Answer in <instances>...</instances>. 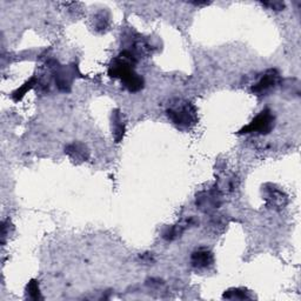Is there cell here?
Returning a JSON list of instances; mask_svg holds the SVG:
<instances>
[{
    "label": "cell",
    "mask_w": 301,
    "mask_h": 301,
    "mask_svg": "<svg viewBox=\"0 0 301 301\" xmlns=\"http://www.w3.org/2000/svg\"><path fill=\"white\" fill-rule=\"evenodd\" d=\"M167 117L180 130H189L198 122V111L196 106L183 99L171 101L167 109Z\"/></svg>",
    "instance_id": "6da1fadb"
},
{
    "label": "cell",
    "mask_w": 301,
    "mask_h": 301,
    "mask_svg": "<svg viewBox=\"0 0 301 301\" xmlns=\"http://www.w3.org/2000/svg\"><path fill=\"white\" fill-rule=\"evenodd\" d=\"M274 114L269 109L262 110L249 125L242 127L239 134H269L274 127Z\"/></svg>",
    "instance_id": "7a4b0ae2"
},
{
    "label": "cell",
    "mask_w": 301,
    "mask_h": 301,
    "mask_svg": "<svg viewBox=\"0 0 301 301\" xmlns=\"http://www.w3.org/2000/svg\"><path fill=\"white\" fill-rule=\"evenodd\" d=\"M135 56L132 52L125 51L122 52L120 56L115 58L110 64L109 74L111 78H119V79L123 80L126 77H129L131 73L134 71L135 65Z\"/></svg>",
    "instance_id": "3957f363"
},
{
    "label": "cell",
    "mask_w": 301,
    "mask_h": 301,
    "mask_svg": "<svg viewBox=\"0 0 301 301\" xmlns=\"http://www.w3.org/2000/svg\"><path fill=\"white\" fill-rule=\"evenodd\" d=\"M279 82H280L279 73L275 71V69H270V71H267L263 74L261 79L253 86L252 91L253 93L258 94V96H266V94L271 92L272 90L277 87Z\"/></svg>",
    "instance_id": "277c9868"
},
{
    "label": "cell",
    "mask_w": 301,
    "mask_h": 301,
    "mask_svg": "<svg viewBox=\"0 0 301 301\" xmlns=\"http://www.w3.org/2000/svg\"><path fill=\"white\" fill-rule=\"evenodd\" d=\"M191 262L197 270L209 269L214 263V255L207 249H199L192 253Z\"/></svg>",
    "instance_id": "5b68a950"
},
{
    "label": "cell",
    "mask_w": 301,
    "mask_h": 301,
    "mask_svg": "<svg viewBox=\"0 0 301 301\" xmlns=\"http://www.w3.org/2000/svg\"><path fill=\"white\" fill-rule=\"evenodd\" d=\"M55 77L56 84L60 91H63V92H68V91L71 90L74 79L73 69L69 67H65V66H60V67H58L56 69Z\"/></svg>",
    "instance_id": "8992f818"
},
{
    "label": "cell",
    "mask_w": 301,
    "mask_h": 301,
    "mask_svg": "<svg viewBox=\"0 0 301 301\" xmlns=\"http://www.w3.org/2000/svg\"><path fill=\"white\" fill-rule=\"evenodd\" d=\"M66 153L74 162H86L90 158V151L84 144L74 143L66 147Z\"/></svg>",
    "instance_id": "52a82bcc"
},
{
    "label": "cell",
    "mask_w": 301,
    "mask_h": 301,
    "mask_svg": "<svg viewBox=\"0 0 301 301\" xmlns=\"http://www.w3.org/2000/svg\"><path fill=\"white\" fill-rule=\"evenodd\" d=\"M112 131L115 143H120L125 134V122H123L122 114L118 110L114 111L112 114Z\"/></svg>",
    "instance_id": "ba28073f"
},
{
    "label": "cell",
    "mask_w": 301,
    "mask_h": 301,
    "mask_svg": "<svg viewBox=\"0 0 301 301\" xmlns=\"http://www.w3.org/2000/svg\"><path fill=\"white\" fill-rule=\"evenodd\" d=\"M121 82H122L123 87L131 93L139 92V91L144 87V84H145L144 78L135 72L131 73L129 77H126L125 79L121 80Z\"/></svg>",
    "instance_id": "9c48e42d"
},
{
    "label": "cell",
    "mask_w": 301,
    "mask_h": 301,
    "mask_svg": "<svg viewBox=\"0 0 301 301\" xmlns=\"http://www.w3.org/2000/svg\"><path fill=\"white\" fill-rule=\"evenodd\" d=\"M218 200H219V197L217 194H214L212 192L205 193L204 197H199L197 199V205L199 206L200 208H205L206 211L209 208H216L218 207Z\"/></svg>",
    "instance_id": "30bf717a"
},
{
    "label": "cell",
    "mask_w": 301,
    "mask_h": 301,
    "mask_svg": "<svg viewBox=\"0 0 301 301\" xmlns=\"http://www.w3.org/2000/svg\"><path fill=\"white\" fill-rule=\"evenodd\" d=\"M224 299H231V300H244V299H253V296L250 294V292L244 288H231L224 293Z\"/></svg>",
    "instance_id": "8fae6325"
},
{
    "label": "cell",
    "mask_w": 301,
    "mask_h": 301,
    "mask_svg": "<svg viewBox=\"0 0 301 301\" xmlns=\"http://www.w3.org/2000/svg\"><path fill=\"white\" fill-rule=\"evenodd\" d=\"M36 84H37L36 77H32L30 80H27L26 82H25L22 87H19L18 90L14 91V92L12 93V98H13V100L15 102H18L19 100H22V99L25 97V94H26L28 91L34 87Z\"/></svg>",
    "instance_id": "7c38bea8"
},
{
    "label": "cell",
    "mask_w": 301,
    "mask_h": 301,
    "mask_svg": "<svg viewBox=\"0 0 301 301\" xmlns=\"http://www.w3.org/2000/svg\"><path fill=\"white\" fill-rule=\"evenodd\" d=\"M26 296L31 300H41L43 296H41L40 290H39V284L37 280L32 279L30 282L27 284L26 286Z\"/></svg>",
    "instance_id": "4fadbf2b"
},
{
    "label": "cell",
    "mask_w": 301,
    "mask_h": 301,
    "mask_svg": "<svg viewBox=\"0 0 301 301\" xmlns=\"http://www.w3.org/2000/svg\"><path fill=\"white\" fill-rule=\"evenodd\" d=\"M266 199L270 200L271 204L273 206H284L282 200L285 199V198H282V193L279 192L278 189H271L269 197H267Z\"/></svg>",
    "instance_id": "5bb4252c"
},
{
    "label": "cell",
    "mask_w": 301,
    "mask_h": 301,
    "mask_svg": "<svg viewBox=\"0 0 301 301\" xmlns=\"http://www.w3.org/2000/svg\"><path fill=\"white\" fill-rule=\"evenodd\" d=\"M266 6H271L274 10H282L284 8V3H265Z\"/></svg>",
    "instance_id": "9a60e30c"
}]
</instances>
